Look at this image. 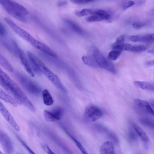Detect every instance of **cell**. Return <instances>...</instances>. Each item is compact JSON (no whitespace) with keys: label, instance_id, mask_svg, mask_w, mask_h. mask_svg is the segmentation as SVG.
<instances>
[{"label":"cell","instance_id":"9c48e42d","mask_svg":"<svg viewBox=\"0 0 154 154\" xmlns=\"http://www.w3.org/2000/svg\"><path fill=\"white\" fill-rule=\"evenodd\" d=\"M14 49L19 57L21 63L28 74L32 77L34 76V74L24 51L14 42Z\"/></svg>","mask_w":154,"mask_h":154},{"label":"cell","instance_id":"e575fe53","mask_svg":"<svg viewBox=\"0 0 154 154\" xmlns=\"http://www.w3.org/2000/svg\"><path fill=\"white\" fill-rule=\"evenodd\" d=\"M129 137L132 140H135L137 138V137L135 131L132 129H130L129 133Z\"/></svg>","mask_w":154,"mask_h":154},{"label":"cell","instance_id":"836d02e7","mask_svg":"<svg viewBox=\"0 0 154 154\" xmlns=\"http://www.w3.org/2000/svg\"><path fill=\"white\" fill-rule=\"evenodd\" d=\"M7 34V30L5 26L0 22V36L4 37Z\"/></svg>","mask_w":154,"mask_h":154},{"label":"cell","instance_id":"7a4b0ae2","mask_svg":"<svg viewBox=\"0 0 154 154\" xmlns=\"http://www.w3.org/2000/svg\"><path fill=\"white\" fill-rule=\"evenodd\" d=\"M0 5L10 15L21 22H25V16L29 14L28 10L22 5L15 2L0 0Z\"/></svg>","mask_w":154,"mask_h":154},{"label":"cell","instance_id":"4fadbf2b","mask_svg":"<svg viewBox=\"0 0 154 154\" xmlns=\"http://www.w3.org/2000/svg\"><path fill=\"white\" fill-rule=\"evenodd\" d=\"M154 35L153 33L143 35H133L130 37V40L133 42H141L147 43L154 42Z\"/></svg>","mask_w":154,"mask_h":154},{"label":"cell","instance_id":"ac0fdd59","mask_svg":"<svg viewBox=\"0 0 154 154\" xmlns=\"http://www.w3.org/2000/svg\"><path fill=\"white\" fill-rule=\"evenodd\" d=\"M0 99L7 103L11 104L13 106L15 107L17 104L11 96L3 91L0 88Z\"/></svg>","mask_w":154,"mask_h":154},{"label":"cell","instance_id":"4316f807","mask_svg":"<svg viewBox=\"0 0 154 154\" xmlns=\"http://www.w3.org/2000/svg\"><path fill=\"white\" fill-rule=\"evenodd\" d=\"M94 11L90 9L85 8L80 11H77L75 12V15L78 17H82L89 15H92Z\"/></svg>","mask_w":154,"mask_h":154},{"label":"cell","instance_id":"4dcf8cb0","mask_svg":"<svg viewBox=\"0 0 154 154\" xmlns=\"http://www.w3.org/2000/svg\"><path fill=\"white\" fill-rule=\"evenodd\" d=\"M146 24L143 22H133L132 25L133 28L136 29H139L145 26Z\"/></svg>","mask_w":154,"mask_h":154},{"label":"cell","instance_id":"3957f363","mask_svg":"<svg viewBox=\"0 0 154 154\" xmlns=\"http://www.w3.org/2000/svg\"><path fill=\"white\" fill-rule=\"evenodd\" d=\"M38 66L41 73H43L56 88L64 93H67V90L58 76L50 70L41 60L39 62Z\"/></svg>","mask_w":154,"mask_h":154},{"label":"cell","instance_id":"5b68a950","mask_svg":"<svg viewBox=\"0 0 154 154\" xmlns=\"http://www.w3.org/2000/svg\"><path fill=\"white\" fill-rule=\"evenodd\" d=\"M4 20L15 33L32 46H33L37 40L30 34L20 27L10 19L5 17L4 18Z\"/></svg>","mask_w":154,"mask_h":154},{"label":"cell","instance_id":"8d00e7d4","mask_svg":"<svg viewBox=\"0 0 154 154\" xmlns=\"http://www.w3.org/2000/svg\"><path fill=\"white\" fill-rule=\"evenodd\" d=\"M45 152L47 154H55L49 147L46 149Z\"/></svg>","mask_w":154,"mask_h":154},{"label":"cell","instance_id":"d6986e66","mask_svg":"<svg viewBox=\"0 0 154 154\" xmlns=\"http://www.w3.org/2000/svg\"><path fill=\"white\" fill-rule=\"evenodd\" d=\"M125 36L122 35L118 37L116 41L112 45L113 50H117L122 51L123 47L124 44Z\"/></svg>","mask_w":154,"mask_h":154},{"label":"cell","instance_id":"277c9868","mask_svg":"<svg viewBox=\"0 0 154 154\" xmlns=\"http://www.w3.org/2000/svg\"><path fill=\"white\" fill-rule=\"evenodd\" d=\"M92 54L98 66L112 73H116V69L113 63L106 59L97 49L93 48Z\"/></svg>","mask_w":154,"mask_h":154},{"label":"cell","instance_id":"e0dca14e","mask_svg":"<svg viewBox=\"0 0 154 154\" xmlns=\"http://www.w3.org/2000/svg\"><path fill=\"white\" fill-rule=\"evenodd\" d=\"M147 49V47L143 45H133L128 44H124L122 50L134 53L142 52Z\"/></svg>","mask_w":154,"mask_h":154},{"label":"cell","instance_id":"2e32d148","mask_svg":"<svg viewBox=\"0 0 154 154\" xmlns=\"http://www.w3.org/2000/svg\"><path fill=\"white\" fill-rule=\"evenodd\" d=\"M100 154H116L112 143L110 141L104 142L100 148Z\"/></svg>","mask_w":154,"mask_h":154},{"label":"cell","instance_id":"f35d334b","mask_svg":"<svg viewBox=\"0 0 154 154\" xmlns=\"http://www.w3.org/2000/svg\"><path fill=\"white\" fill-rule=\"evenodd\" d=\"M148 52L150 54H153L154 53V49L153 48L148 51Z\"/></svg>","mask_w":154,"mask_h":154},{"label":"cell","instance_id":"1f68e13d","mask_svg":"<svg viewBox=\"0 0 154 154\" xmlns=\"http://www.w3.org/2000/svg\"><path fill=\"white\" fill-rule=\"evenodd\" d=\"M134 4V2L133 1H129L125 3L122 5V8L124 10L132 6Z\"/></svg>","mask_w":154,"mask_h":154},{"label":"cell","instance_id":"6da1fadb","mask_svg":"<svg viewBox=\"0 0 154 154\" xmlns=\"http://www.w3.org/2000/svg\"><path fill=\"white\" fill-rule=\"evenodd\" d=\"M0 84L13 97L17 104L23 105L32 112L35 107L18 85L0 68Z\"/></svg>","mask_w":154,"mask_h":154},{"label":"cell","instance_id":"603a6c76","mask_svg":"<svg viewBox=\"0 0 154 154\" xmlns=\"http://www.w3.org/2000/svg\"><path fill=\"white\" fill-rule=\"evenodd\" d=\"M43 102L47 106L52 105L54 103L53 98L48 91L45 89L43 90L42 93Z\"/></svg>","mask_w":154,"mask_h":154},{"label":"cell","instance_id":"7c38bea8","mask_svg":"<svg viewBox=\"0 0 154 154\" xmlns=\"http://www.w3.org/2000/svg\"><path fill=\"white\" fill-rule=\"evenodd\" d=\"M0 143L7 154H11L13 151V144L9 136L0 130Z\"/></svg>","mask_w":154,"mask_h":154},{"label":"cell","instance_id":"f546056e","mask_svg":"<svg viewBox=\"0 0 154 154\" xmlns=\"http://www.w3.org/2000/svg\"><path fill=\"white\" fill-rule=\"evenodd\" d=\"M17 139L20 141V142L25 148L26 149L27 151L28 152L29 154H36L26 143L21 138L19 137H17Z\"/></svg>","mask_w":154,"mask_h":154},{"label":"cell","instance_id":"d590c367","mask_svg":"<svg viewBox=\"0 0 154 154\" xmlns=\"http://www.w3.org/2000/svg\"><path fill=\"white\" fill-rule=\"evenodd\" d=\"M68 3V2L66 1H58L57 5L59 7H62L66 5Z\"/></svg>","mask_w":154,"mask_h":154},{"label":"cell","instance_id":"d4e9b609","mask_svg":"<svg viewBox=\"0 0 154 154\" xmlns=\"http://www.w3.org/2000/svg\"><path fill=\"white\" fill-rule=\"evenodd\" d=\"M66 132L73 141L74 142L77 147L79 149L82 154H89L86 149L80 142L69 132L66 131Z\"/></svg>","mask_w":154,"mask_h":154},{"label":"cell","instance_id":"74e56055","mask_svg":"<svg viewBox=\"0 0 154 154\" xmlns=\"http://www.w3.org/2000/svg\"><path fill=\"white\" fill-rule=\"evenodd\" d=\"M154 64V60H151L147 61L146 64L147 66H151L153 65Z\"/></svg>","mask_w":154,"mask_h":154},{"label":"cell","instance_id":"44dd1931","mask_svg":"<svg viewBox=\"0 0 154 154\" xmlns=\"http://www.w3.org/2000/svg\"><path fill=\"white\" fill-rule=\"evenodd\" d=\"M65 22L69 27L72 31L79 34H82L83 31L81 27L75 22L69 19H66Z\"/></svg>","mask_w":154,"mask_h":154},{"label":"cell","instance_id":"ba28073f","mask_svg":"<svg viewBox=\"0 0 154 154\" xmlns=\"http://www.w3.org/2000/svg\"><path fill=\"white\" fill-rule=\"evenodd\" d=\"M103 114L102 110L100 108L91 105L86 107L84 112V116L86 120L94 122L101 118Z\"/></svg>","mask_w":154,"mask_h":154},{"label":"cell","instance_id":"484cf974","mask_svg":"<svg viewBox=\"0 0 154 154\" xmlns=\"http://www.w3.org/2000/svg\"><path fill=\"white\" fill-rule=\"evenodd\" d=\"M82 60L84 63L89 66L97 67L99 66L94 58L87 56H84L82 57Z\"/></svg>","mask_w":154,"mask_h":154},{"label":"cell","instance_id":"30bf717a","mask_svg":"<svg viewBox=\"0 0 154 154\" xmlns=\"http://www.w3.org/2000/svg\"><path fill=\"white\" fill-rule=\"evenodd\" d=\"M0 113L4 118L16 131H20V128L12 116L0 101Z\"/></svg>","mask_w":154,"mask_h":154},{"label":"cell","instance_id":"7402d4cb","mask_svg":"<svg viewBox=\"0 0 154 154\" xmlns=\"http://www.w3.org/2000/svg\"><path fill=\"white\" fill-rule=\"evenodd\" d=\"M132 125L135 132L143 141L146 142L149 141L148 136L142 129L134 124H132Z\"/></svg>","mask_w":154,"mask_h":154},{"label":"cell","instance_id":"83f0119b","mask_svg":"<svg viewBox=\"0 0 154 154\" xmlns=\"http://www.w3.org/2000/svg\"><path fill=\"white\" fill-rule=\"evenodd\" d=\"M139 121L142 124L146 126L151 128H153V121L148 117H141L139 119Z\"/></svg>","mask_w":154,"mask_h":154},{"label":"cell","instance_id":"cb8c5ba5","mask_svg":"<svg viewBox=\"0 0 154 154\" xmlns=\"http://www.w3.org/2000/svg\"><path fill=\"white\" fill-rule=\"evenodd\" d=\"M0 64L10 72L14 71L13 68L8 60L0 53Z\"/></svg>","mask_w":154,"mask_h":154},{"label":"cell","instance_id":"5bb4252c","mask_svg":"<svg viewBox=\"0 0 154 154\" xmlns=\"http://www.w3.org/2000/svg\"><path fill=\"white\" fill-rule=\"evenodd\" d=\"M33 46L50 56L54 58L57 57L56 54L50 48L37 40Z\"/></svg>","mask_w":154,"mask_h":154},{"label":"cell","instance_id":"f1b7e54d","mask_svg":"<svg viewBox=\"0 0 154 154\" xmlns=\"http://www.w3.org/2000/svg\"><path fill=\"white\" fill-rule=\"evenodd\" d=\"M121 52L120 51L113 50L109 53L107 57L110 60H116L119 57Z\"/></svg>","mask_w":154,"mask_h":154},{"label":"cell","instance_id":"8992f818","mask_svg":"<svg viewBox=\"0 0 154 154\" xmlns=\"http://www.w3.org/2000/svg\"><path fill=\"white\" fill-rule=\"evenodd\" d=\"M15 76L20 84L28 92L35 95H38L41 92V89L34 82L25 75L17 73Z\"/></svg>","mask_w":154,"mask_h":154},{"label":"cell","instance_id":"60d3db41","mask_svg":"<svg viewBox=\"0 0 154 154\" xmlns=\"http://www.w3.org/2000/svg\"><path fill=\"white\" fill-rule=\"evenodd\" d=\"M0 154H5L3 152H2L0 150Z\"/></svg>","mask_w":154,"mask_h":154},{"label":"cell","instance_id":"d6a6232c","mask_svg":"<svg viewBox=\"0 0 154 154\" xmlns=\"http://www.w3.org/2000/svg\"><path fill=\"white\" fill-rule=\"evenodd\" d=\"M94 1L93 0H71V2L77 4H83L92 2Z\"/></svg>","mask_w":154,"mask_h":154},{"label":"cell","instance_id":"ffe728a7","mask_svg":"<svg viewBox=\"0 0 154 154\" xmlns=\"http://www.w3.org/2000/svg\"><path fill=\"white\" fill-rule=\"evenodd\" d=\"M134 83L135 86L143 89L150 91H154V85L151 83L136 81H134Z\"/></svg>","mask_w":154,"mask_h":154},{"label":"cell","instance_id":"9a60e30c","mask_svg":"<svg viewBox=\"0 0 154 154\" xmlns=\"http://www.w3.org/2000/svg\"><path fill=\"white\" fill-rule=\"evenodd\" d=\"M105 14L103 11L100 10L94 11L93 14L86 18V20L88 22H94L105 20Z\"/></svg>","mask_w":154,"mask_h":154},{"label":"cell","instance_id":"ab89813d","mask_svg":"<svg viewBox=\"0 0 154 154\" xmlns=\"http://www.w3.org/2000/svg\"><path fill=\"white\" fill-rule=\"evenodd\" d=\"M150 105L151 106H152L153 107L154 106V100H151L150 101Z\"/></svg>","mask_w":154,"mask_h":154},{"label":"cell","instance_id":"52a82bcc","mask_svg":"<svg viewBox=\"0 0 154 154\" xmlns=\"http://www.w3.org/2000/svg\"><path fill=\"white\" fill-rule=\"evenodd\" d=\"M133 105L135 109L139 113L154 116L153 109L147 101L135 99L133 101Z\"/></svg>","mask_w":154,"mask_h":154},{"label":"cell","instance_id":"8fae6325","mask_svg":"<svg viewBox=\"0 0 154 154\" xmlns=\"http://www.w3.org/2000/svg\"><path fill=\"white\" fill-rule=\"evenodd\" d=\"M63 114V110L59 107H57L52 110H45L43 115L45 120L48 122H53L61 119Z\"/></svg>","mask_w":154,"mask_h":154}]
</instances>
